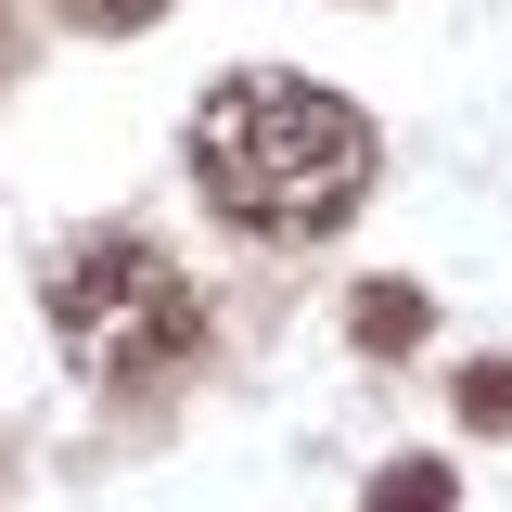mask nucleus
Returning a JSON list of instances; mask_svg holds the SVG:
<instances>
[{
	"label": "nucleus",
	"mask_w": 512,
	"mask_h": 512,
	"mask_svg": "<svg viewBox=\"0 0 512 512\" xmlns=\"http://www.w3.org/2000/svg\"><path fill=\"white\" fill-rule=\"evenodd\" d=\"M192 192L231 231L320 244L372 192V116L346 90H320V77H218L192 103Z\"/></svg>",
	"instance_id": "nucleus-1"
},
{
	"label": "nucleus",
	"mask_w": 512,
	"mask_h": 512,
	"mask_svg": "<svg viewBox=\"0 0 512 512\" xmlns=\"http://www.w3.org/2000/svg\"><path fill=\"white\" fill-rule=\"evenodd\" d=\"M39 308H52L64 359L103 384V397H128V384H167V372L192 359V333H205L192 282H180L154 244H141V231H90V244H64V256H52V282H39Z\"/></svg>",
	"instance_id": "nucleus-2"
},
{
	"label": "nucleus",
	"mask_w": 512,
	"mask_h": 512,
	"mask_svg": "<svg viewBox=\"0 0 512 512\" xmlns=\"http://www.w3.org/2000/svg\"><path fill=\"white\" fill-rule=\"evenodd\" d=\"M461 410H474V423H512V372H474V384H461Z\"/></svg>",
	"instance_id": "nucleus-6"
},
{
	"label": "nucleus",
	"mask_w": 512,
	"mask_h": 512,
	"mask_svg": "<svg viewBox=\"0 0 512 512\" xmlns=\"http://www.w3.org/2000/svg\"><path fill=\"white\" fill-rule=\"evenodd\" d=\"M372 512H448V461H397L372 487Z\"/></svg>",
	"instance_id": "nucleus-3"
},
{
	"label": "nucleus",
	"mask_w": 512,
	"mask_h": 512,
	"mask_svg": "<svg viewBox=\"0 0 512 512\" xmlns=\"http://www.w3.org/2000/svg\"><path fill=\"white\" fill-rule=\"evenodd\" d=\"M359 333H372V346H410V333H423V295H397V282L359 295Z\"/></svg>",
	"instance_id": "nucleus-4"
},
{
	"label": "nucleus",
	"mask_w": 512,
	"mask_h": 512,
	"mask_svg": "<svg viewBox=\"0 0 512 512\" xmlns=\"http://www.w3.org/2000/svg\"><path fill=\"white\" fill-rule=\"evenodd\" d=\"M64 13H77V26H154L167 0H64Z\"/></svg>",
	"instance_id": "nucleus-5"
}]
</instances>
